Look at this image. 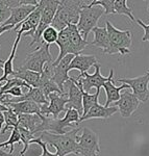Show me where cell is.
Instances as JSON below:
<instances>
[{
  "mask_svg": "<svg viewBox=\"0 0 149 156\" xmlns=\"http://www.w3.org/2000/svg\"><path fill=\"white\" fill-rule=\"evenodd\" d=\"M89 1L82 0H63L60 1V6L52 21L51 26L57 31H62L69 24L77 25L79 22L82 9L89 5Z\"/></svg>",
  "mask_w": 149,
  "mask_h": 156,
  "instance_id": "6da1fadb",
  "label": "cell"
},
{
  "mask_svg": "<svg viewBox=\"0 0 149 156\" xmlns=\"http://www.w3.org/2000/svg\"><path fill=\"white\" fill-rule=\"evenodd\" d=\"M80 128L76 127L65 134H54L51 132H43L40 137L46 145H50L56 149V154L59 156H67L69 154L79 155L78 152L77 133Z\"/></svg>",
  "mask_w": 149,
  "mask_h": 156,
  "instance_id": "7a4b0ae2",
  "label": "cell"
},
{
  "mask_svg": "<svg viewBox=\"0 0 149 156\" xmlns=\"http://www.w3.org/2000/svg\"><path fill=\"white\" fill-rule=\"evenodd\" d=\"M82 115L74 108H68L66 110V115L63 119H53L50 117H44L42 115V123L38 127L37 133L43 132H51L54 134H65L66 128H76V126L80 123Z\"/></svg>",
  "mask_w": 149,
  "mask_h": 156,
  "instance_id": "3957f363",
  "label": "cell"
},
{
  "mask_svg": "<svg viewBox=\"0 0 149 156\" xmlns=\"http://www.w3.org/2000/svg\"><path fill=\"white\" fill-rule=\"evenodd\" d=\"M107 29L110 37L112 55L119 53L121 55L128 54L133 45V34L129 30H121L116 28L110 21L105 22Z\"/></svg>",
  "mask_w": 149,
  "mask_h": 156,
  "instance_id": "277c9868",
  "label": "cell"
},
{
  "mask_svg": "<svg viewBox=\"0 0 149 156\" xmlns=\"http://www.w3.org/2000/svg\"><path fill=\"white\" fill-rule=\"evenodd\" d=\"M49 45L45 44L44 42H41L40 46H38L34 52L27 54L24 62L20 68L23 70H29V71L42 74L46 64L53 62L49 51Z\"/></svg>",
  "mask_w": 149,
  "mask_h": 156,
  "instance_id": "5b68a950",
  "label": "cell"
},
{
  "mask_svg": "<svg viewBox=\"0 0 149 156\" xmlns=\"http://www.w3.org/2000/svg\"><path fill=\"white\" fill-rule=\"evenodd\" d=\"M82 134L77 135L79 155L100 156L99 135L88 127L82 128Z\"/></svg>",
  "mask_w": 149,
  "mask_h": 156,
  "instance_id": "8992f818",
  "label": "cell"
},
{
  "mask_svg": "<svg viewBox=\"0 0 149 156\" xmlns=\"http://www.w3.org/2000/svg\"><path fill=\"white\" fill-rule=\"evenodd\" d=\"M103 14H104V11L98 6L90 7L87 5L82 9L77 28L85 41H88V36L90 32L93 31L95 27H97L98 21Z\"/></svg>",
  "mask_w": 149,
  "mask_h": 156,
  "instance_id": "52a82bcc",
  "label": "cell"
},
{
  "mask_svg": "<svg viewBox=\"0 0 149 156\" xmlns=\"http://www.w3.org/2000/svg\"><path fill=\"white\" fill-rule=\"evenodd\" d=\"M59 6H60L59 0H46L44 9H43V12H42L41 21H40V24H39V26H38L37 31L35 32V34L31 37H32L31 42L29 43L30 46H32V45L36 44V43H38L39 45L41 44L43 32H44L49 26H51L52 21H53Z\"/></svg>",
  "mask_w": 149,
  "mask_h": 156,
  "instance_id": "ba28073f",
  "label": "cell"
},
{
  "mask_svg": "<svg viewBox=\"0 0 149 156\" xmlns=\"http://www.w3.org/2000/svg\"><path fill=\"white\" fill-rule=\"evenodd\" d=\"M95 72L93 74H89V73H84V74H79L78 76L74 77V79H76L77 81H79L82 83V87H84L85 92L89 93V90L93 87H96L97 90H100L103 87V85L105 84V82H107L110 79L114 78V69L110 70V74L107 77H104L101 75L100 69H101V65L96 64L95 65Z\"/></svg>",
  "mask_w": 149,
  "mask_h": 156,
  "instance_id": "9c48e42d",
  "label": "cell"
},
{
  "mask_svg": "<svg viewBox=\"0 0 149 156\" xmlns=\"http://www.w3.org/2000/svg\"><path fill=\"white\" fill-rule=\"evenodd\" d=\"M122 84H127L133 90V94L141 102H147L149 100V74L142 75L136 78H119L116 80Z\"/></svg>",
  "mask_w": 149,
  "mask_h": 156,
  "instance_id": "30bf717a",
  "label": "cell"
},
{
  "mask_svg": "<svg viewBox=\"0 0 149 156\" xmlns=\"http://www.w3.org/2000/svg\"><path fill=\"white\" fill-rule=\"evenodd\" d=\"M68 94H59L52 93L49 95V105H41V115L44 117H51L53 119H57L60 112L66 110V105L69 103Z\"/></svg>",
  "mask_w": 149,
  "mask_h": 156,
  "instance_id": "8fae6325",
  "label": "cell"
},
{
  "mask_svg": "<svg viewBox=\"0 0 149 156\" xmlns=\"http://www.w3.org/2000/svg\"><path fill=\"white\" fill-rule=\"evenodd\" d=\"M45 2H46V0H40L36 11L32 12L31 14L29 15L28 18L25 20L24 22H22L21 24L17 25V26L15 27L14 30L17 31V34H21L22 36H24V37L34 36L35 32H36L38 29L40 21H41V16H42V12L45 6Z\"/></svg>",
  "mask_w": 149,
  "mask_h": 156,
  "instance_id": "7c38bea8",
  "label": "cell"
},
{
  "mask_svg": "<svg viewBox=\"0 0 149 156\" xmlns=\"http://www.w3.org/2000/svg\"><path fill=\"white\" fill-rule=\"evenodd\" d=\"M75 55L69 54L67 56H65L56 66H52V80L56 83L57 87H60V90L64 92V85L67 81L70 80L69 76V67L71 62L74 58Z\"/></svg>",
  "mask_w": 149,
  "mask_h": 156,
  "instance_id": "4fadbf2b",
  "label": "cell"
},
{
  "mask_svg": "<svg viewBox=\"0 0 149 156\" xmlns=\"http://www.w3.org/2000/svg\"><path fill=\"white\" fill-rule=\"evenodd\" d=\"M113 106L118 107L121 117L129 118L140 106V100L133 93L124 92L117 102L113 103Z\"/></svg>",
  "mask_w": 149,
  "mask_h": 156,
  "instance_id": "5bb4252c",
  "label": "cell"
},
{
  "mask_svg": "<svg viewBox=\"0 0 149 156\" xmlns=\"http://www.w3.org/2000/svg\"><path fill=\"white\" fill-rule=\"evenodd\" d=\"M65 87H68V99H69V105L70 108L76 109L79 115L82 117L84 114V106H82V94L77 84L70 78L69 81L65 83Z\"/></svg>",
  "mask_w": 149,
  "mask_h": 156,
  "instance_id": "9a60e30c",
  "label": "cell"
},
{
  "mask_svg": "<svg viewBox=\"0 0 149 156\" xmlns=\"http://www.w3.org/2000/svg\"><path fill=\"white\" fill-rule=\"evenodd\" d=\"M67 28L69 30V39H70V43H71L72 54L75 55V56L82 54V51L90 43L85 41L84 37H82L79 30L77 28V25L69 24L67 26Z\"/></svg>",
  "mask_w": 149,
  "mask_h": 156,
  "instance_id": "2e32d148",
  "label": "cell"
},
{
  "mask_svg": "<svg viewBox=\"0 0 149 156\" xmlns=\"http://www.w3.org/2000/svg\"><path fill=\"white\" fill-rule=\"evenodd\" d=\"M93 34H94V40L90 44L101 48L104 53L112 55V46L107 27H95L93 29Z\"/></svg>",
  "mask_w": 149,
  "mask_h": 156,
  "instance_id": "e0dca14e",
  "label": "cell"
},
{
  "mask_svg": "<svg viewBox=\"0 0 149 156\" xmlns=\"http://www.w3.org/2000/svg\"><path fill=\"white\" fill-rule=\"evenodd\" d=\"M38 5H21L19 7H16V9H12V15L9 17V19L7 21L4 22L3 26H6V25H13V26L16 27L17 25L21 24L22 22H24L25 20L29 17V15L31 14L32 12L36 11Z\"/></svg>",
  "mask_w": 149,
  "mask_h": 156,
  "instance_id": "ac0fdd59",
  "label": "cell"
},
{
  "mask_svg": "<svg viewBox=\"0 0 149 156\" xmlns=\"http://www.w3.org/2000/svg\"><path fill=\"white\" fill-rule=\"evenodd\" d=\"M22 37V34H17V37L15 40V43L13 45V48H12V51H11V54H9V58L5 59V60H0V65H1V68H2V71H3V74L2 76L0 77V83H2L3 81H6L7 79L9 78V76H12L13 73H14V59L16 57V52H17V48H18V45H19V42Z\"/></svg>",
  "mask_w": 149,
  "mask_h": 156,
  "instance_id": "d6986e66",
  "label": "cell"
},
{
  "mask_svg": "<svg viewBox=\"0 0 149 156\" xmlns=\"http://www.w3.org/2000/svg\"><path fill=\"white\" fill-rule=\"evenodd\" d=\"M17 115H41V105L32 101H21L17 103H7L5 105Z\"/></svg>",
  "mask_w": 149,
  "mask_h": 156,
  "instance_id": "ffe728a7",
  "label": "cell"
},
{
  "mask_svg": "<svg viewBox=\"0 0 149 156\" xmlns=\"http://www.w3.org/2000/svg\"><path fill=\"white\" fill-rule=\"evenodd\" d=\"M118 107L116 106H110L105 107L104 105H101L99 103L95 104L94 106L90 109V112L84 117L80 118V122L89 119H108L113 115H115L118 112Z\"/></svg>",
  "mask_w": 149,
  "mask_h": 156,
  "instance_id": "44dd1931",
  "label": "cell"
},
{
  "mask_svg": "<svg viewBox=\"0 0 149 156\" xmlns=\"http://www.w3.org/2000/svg\"><path fill=\"white\" fill-rule=\"evenodd\" d=\"M96 64H98V60L94 55L79 54L74 56V58L70 64L69 71L78 70L80 72V74H84V73H87L88 70L93 66H95Z\"/></svg>",
  "mask_w": 149,
  "mask_h": 156,
  "instance_id": "7402d4cb",
  "label": "cell"
},
{
  "mask_svg": "<svg viewBox=\"0 0 149 156\" xmlns=\"http://www.w3.org/2000/svg\"><path fill=\"white\" fill-rule=\"evenodd\" d=\"M113 80H114V78L110 79L107 82H105L104 85H103L105 95H107V101H105V104H104L105 107H110V105L112 104V103L117 102L121 98V95H120L121 90L123 89H128V87H129L127 84H122V85H120V87H115Z\"/></svg>",
  "mask_w": 149,
  "mask_h": 156,
  "instance_id": "603a6c76",
  "label": "cell"
},
{
  "mask_svg": "<svg viewBox=\"0 0 149 156\" xmlns=\"http://www.w3.org/2000/svg\"><path fill=\"white\" fill-rule=\"evenodd\" d=\"M70 78H71V80H73V81L77 84V87H79L80 90H82V106H84V114H82V117H84V115H85L90 112L91 108L98 103V97H99V95H100V90H97V92H96L95 94H89V93L85 92L84 87H82V85L79 81H77L76 79H74L73 76H70Z\"/></svg>",
  "mask_w": 149,
  "mask_h": 156,
  "instance_id": "cb8c5ba5",
  "label": "cell"
},
{
  "mask_svg": "<svg viewBox=\"0 0 149 156\" xmlns=\"http://www.w3.org/2000/svg\"><path fill=\"white\" fill-rule=\"evenodd\" d=\"M18 119H19L18 126L29 130L34 134H36L38 127L42 123V115H19Z\"/></svg>",
  "mask_w": 149,
  "mask_h": 156,
  "instance_id": "d4e9b609",
  "label": "cell"
},
{
  "mask_svg": "<svg viewBox=\"0 0 149 156\" xmlns=\"http://www.w3.org/2000/svg\"><path fill=\"white\" fill-rule=\"evenodd\" d=\"M12 76L22 79L31 87H39L40 79H41V74L40 73L29 71V70H23L21 68L16 70V71L13 73Z\"/></svg>",
  "mask_w": 149,
  "mask_h": 156,
  "instance_id": "484cf974",
  "label": "cell"
},
{
  "mask_svg": "<svg viewBox=\"0 0 149 156\" xmlns=\"http://www.w3.org/2000/svg\"><path fill=\"white\" fill-rule=\"evenodd\" d=\"M114 14L127 16L128 18L131 20V22L137 21L133 14V9L127 5V1H126V0H115V4H114Z\"/></svg>",
  "mask_w": 149,
  "mask_h": 156,
  "instance_id": "4316f807",
  "label": "cell"
},
{
  "mask_svg": "<svg viewBox=\"0 0 149 156\" xmlns=\"http://www.w3.org/2000/svg\"><path fill=\"white\" fill-rule=\"evenodd\" d=\"M3 114H4V118H5V126L3 127L1 133H5L7 131V129H9V128L14 129V128L18 127V125H19L18 115L15 114L11 108H9V110L4 112Z\"/></svg>",
  "mask_w": 149,
  "mask_h": 156,
  "instance_id": "83f0119b",
  "label": "cell"
},
{
  "mask_svg": "<svg viewBox=\"0 0 149 156\" xmlns=\"http://www.w3.org/2000/svg\"><path fill=\"white\" fill-rule=\"evenodd\" d=\"M20 135H21V142L23 143V150L20 152V156H24V153L28 150L29 145L31 144V140H35V134L32 132H30L29 130L25 129L23 127L18 126Z\"/></svg>",
  "mask_w": 149,
  "mask_h": 156,
  "instance_id": "f1b7e54d",
  "label": "cell"
},
{
  "mask_svg": "<svg viewBox=\"0 0 149 156\" xmlns=\"http://www.w3.org/2000/svg\"><path fill=\"white\" fill-rule=\"evenodd\" d=\"M26 87L28 89V90H30L32 89L30 85H28L25 81H23L22 79H19V78H16V77H11L5 81V84H3L1 89V96L3 95V93L5 90L12 89V87Z\"/></svg>",
  "mask_w": 149,
  "mask_h": 156,
  "instance_id": "f546056e",
  "label": "cell"
},
{
  "mask_svg": "<svg viewBox=\"0 0 149 156\" xmlns=\"http://www.w3.org/2000/svg\"><path fill=\"white\" fill-rule=\"evenodd\" d=\"M19 143H21V135H20L18 127H16L12 130L11 136H9V140L0 144V148H6V147H9V146H11L9 153L13 154V152H14V146L16 144H19Z\"/></svg>",
  "mask_w": 149,
  "mask_h": 156,
  "instance_id": "4dcf8cb0",
  "label": "cell"
},
{
  "mask_svg": "<svg viewBox=\"0 0 149 156\" xmlns=\"http://www.w3.org/2000/svg\"><path fill=\"white\" fill-rule=\"evenodd\" d=\"M59 34L60 32L57 31L54 27L49 26L44 32H43L41 42H44L45 44H47L50 46V45L53 44V43H56L57 39H59Z\"/></svg>",
  "mask_w": 149,
  "mask_h": 156,
  "instance_id": "1f68e13d",
  "label": "cell"
},
{
  "mask_svg": "<svg viewBox=\"0 0 149 156\" xmlns=\"http://www.w3.org/2000/svg\"><path fill=\"white\" fill-rule=\"evenodd\" d=\"M31 144H38L42 148V154L40 156H59L56 153H51L47 149V145L41 140V137H36L35 140H31Z\"/></svg>",
  "mask_w": 149,
  "mask_h": 156,
  "instance_id": "d6a6232c",
  "label": "cell"
},
{
  "mask_svg": "<svg viewBox=\"0 0 149 156\" xmlns=\"http://www.w3.org/2000/svg\"><path fill=\"white\" fill-rule=\"evenodd\" d=\"M25 93L22 90V87H12V89L5 90L3 93V95H11V96H14V98H19V97H22Z\"/></svg>",
  "mask_w": 149,
  "mask_h": 156,
  "instance_id": "836d02e7",
  "label": "cell"
},
{
  "mask_svg": "<svg viewBox=\"0 0 149 156\" xmlns=\"http://www.w3.org/2000/svg\"><path fill=\"white\" fill-rule=\"evenodd\" d=\"M148 12H149V4H148ZM137 23L144 29V36L142 37V41L149 42V24H145L141 19L137 20Z\"/></svg>",
  "mask_w": 149,
  "mask_h": 156,
  "instance_id": "e575fe53",
  "label": "cell"
},
{
  "mask_svg": "<svg viewBox=\"0 0 149 156\" xmlns=\"http://www.w3.org/2000/svg\"><path fill=\"white\" fill-rule=\"evenodd\" d=\"M13 28H15V26H13V25H6V26L0 25V36H1L3 32L9 31V30H12Z\"/></svg>",
  "mask_w": 149,
  "mask_h": 156,
  "instance_id": "d590c367",
  "label": "cell"
},
{
  "mask_svg": "<svg viewBox=\"0 0 149 156\" xmlns=\"http://www.w3.org/2000/svg\"><path fill=\"white\" fill-rule=\"evenodd\" d=\"M5 123V118H4V114L2 112H0V133H1V131H2V125Z\"/></svg>",
  "mask_w": 149,
  "mask_h": 156,
  "instance_id": "8d00e7d4",
  "label": "cell"
},
{
  "mask_svg": "<svg viewBox=\"0 0 149 156\" xmlns=\"http://www.w3.org/2000/svg\"><path fill=\"white\" fill-rule=\"evenodd\" d=\"M0 156H14V154H11V153H6L4 150H2L0 148Z\"/></svg>",
  "mask_w": 149,
  "mask_h": 156,
  "instance_id": "74e56055",
  "label": "cell"
},
{
  "mask_svg": "<svg viewBox=\"0 0 149 156\" xmlns=\"http://www.w3.org/2000/svg\"><path fill=\"white\" fill-rule=\"evenodd\" d=\"M6 110H9V107H7V106H5V105H3V104H1V103H0V112H6Z\"/></svg>",
  "mask_w": 149,
  "mask_h": 156,
  "instance_id": "f35d334b",
  "label": "cell"
},
{
  "mask_svg": "<svg viewBox=\"0 0 149 156\" xmlns=\"http://www.w3.org/2000/svg\"><path fill=\"white\" fill-rule=\"evenodd\" d=\"M2 87H3V85L0 83V103H1V89H2ZM1 104H2V103H1Z\"/></svg>",
  "mask_w": 149,
  "mask_h": 156,
  "instance_id": "ab89813d",
  "label": "cell"
},
{
  "mask_svg": "<svg viewBox=\"0 0 149 156\" xmlns=\"http://www.w3.org/2000/svg\"><path fill=\"white\" fill-rule=\"evenodd\" d=\"M146 71H147V73H148V74H149V69H147V70H146Z\"/></svg>",
  "mask_w": 149,
  "mask_h": 156,
  "instance_id": "60d3db41",
  "label": "cell"
}]
</instances>
